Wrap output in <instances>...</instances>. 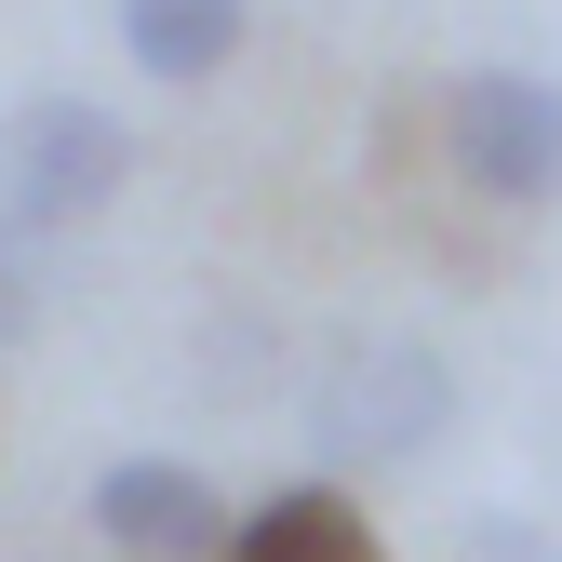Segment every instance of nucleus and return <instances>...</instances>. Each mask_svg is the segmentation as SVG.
<instances>
[{
	"instance_id": "obj_1",
	"label": "nucleus",
	"mask_w": 562,
	"mask_h": 562,
	"mask_svg": "<svg viewBox=\"0 0 562 562\" xmlns=\"http://www.w3.org/2000/svg\"><path fill=\"white\" fill-rule=\"evenodd\" d=\"M456 429V362L429 335H348L322 389H308V442H322V482L348 469H415Z\"/></svg>"
},
{
	"instance_id": "obj_2",
	"label": "nucleus",
	"mask_w": 562,
	"mask_h": 562,
	"mask_svg": "<svg viewBox=\"0 0 562 562\" xmlns=\"http://www.w3.org/2000/svg\"><path fill=\"white\" fill-rule=\"evenodd\" d=\"M134 175V121L94 108V94H27L14 121H0V201H14L27 228H81L108 215Z\"/></svg>"
},
{
	"instance_id": "obj_3",
	"label": "nucleus",
	"mask_w": 562,
	"mask_h": 562,
	"mask_svg": "<svg viewBox=\"0 0 562 562\" xmlns=\"http://www.w3.org/2000/svg\"><path fill=\"white\" fill-rule=\"evenodd\" d=\"M442 148L482 201H562V81H536V67H469V81L442 94Z\"/></svg>"
},
{
	"instance_id": "obj_4",
	"label": "nucleus",
	"mask_w": 562,
	"mask_h": 562,
	"mask_svg": "<svg viewBox=\"0 0 562 562\" xmlns=\"http://www.w3.org/2000/svg\"><path fill=\"white\" fill-rule=\"evenodd\" d=\"M228 496L201 482L188 456H108L94 469V536L121 562H228Z\"/></svg>"
},
{
	"instance_id": "obj_5",
	"label": "nucleus",
	"mask_w": 562,
	"mask_h": 562,
	"mask_svg": "<svg viewBox=\"0 0 562 562\" xmlns=\"http://www.w3.org/2000/svg\"><path fill=\"white\" fill-rule=\"evenodd\" d=\"M228 562H389V549H375L362 496L308 469V482H281V496H255V509L228 522Z\"/></svg>"
},
{
	"instance_id": "obj_6",
	"label": "nucleus",
	"mask_w": 562,
	"mask_h": 562,
	"mask_svg": "<svg viewBox=\"0 0 562 562\" xmlns=\"http://www.w3.org/2000/svg\"><path fill=\"white\" fill-rule=\"evenodd\" d=\"M241 27H255V0H121V54L148 81H215Z\"/></svg>"
},
{
	"instance_id": "obj_7",
	"label": "nucleus",
	"mask_w": 562,
	"mask_h": 562,
	"mask_svg": "<svg viewBox=\"0 0 562 562\" xmlns=\"http://www.w3.org/2000/svg\"><path fill=\"white\" fill-rule=\"evenodd\" d=\"M41 308H54V228L0 201V335H41Z\"/></svg>"
}]
</instances>
